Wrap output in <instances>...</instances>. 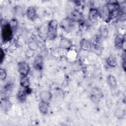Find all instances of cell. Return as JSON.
<instances>
[{"mask_svg":"<svg viewBox=\"0 0 126 126\" xmlns=\"http://www.w3.org/2000/svg\"><path fill=\"white\" fill-rule=\"evenodd\" d=\"M58 26L59 23L56 19H52L49 22L47 26V36L50 40H53L57 38Z\"/></svg>","mask_w":126,"mask_h":126,"instance_id":"cell-1","label":"cell"},{"mask_svg":"<svg viewBox=\"0 0 126 126\" xmlns=\"http://www.w3.org/2000/svg\"><path fill=\"white\" fill-rule=\"evenodd\" d=\"M13 32L14 31L9 22L5 23L1 25V35L2 41L4 42L10 41L13 38Z\"/></svg>","mask_w":126,"mask_h":126,"instance_id":"cell-2","label":"cell"},{"mask_svg":"<svg viewBox=\"0 0 126 126\" xmlns=\"http://www.w3.org/2000/svg\"><path fill=\"white\" fill-rule=\"evenodd\" d=\"M104 96L102 90L97 87H94L89 94V98L91 101L94 103H99Z\"/></svg>","mask_w":126,"mask_h":126,"instance_id":"cell-3","label":"cell"},{"mask_svg":"<svg viewBox=\"0 0 126 126\" xmlns=\"http://www.w3.org/2000/svg\"><path fill=\"white\" fill-rule=\"evenodd\" d=\"M75 23L68 17L62 19L60 23V28L66 32H71L75 27Z\"/></svg>","mask_w":126,"mask_h":126,"instance_id":"cell-4","label":"cell"},{"mask_svg":"<svg viewBox=\"0 0 126 126\" xmlns=\"http://www.w3.org/2000/svg\"><path fill=\"white\" fill-rule=\"evenodd\" d=\"M12 103L7 97H2L0 99V107L1 111L4 113H7L11 110Z\"/></svg>","mask_w":126,"mask_h":126,"instance_id":"cell-5","label":"cell"},{"mask_svg":"<svg viewBox=\"0 0 126 126\" xmlns=\"http://www.w3.org/2000/svg\"><path fill=\"white\" fill-rule=\"evenodd\" d=\"M18 69L21 76H28L30 71V66L28 63L21 61L18 63Z\"/></svg>","mask_w":126,"mask_h":126,"instance_id":"cell-6","label":"cell"},{"mask_svg":"<svg viewBox=\"0 0 126 126\" xmlns=\"http://www.w3.org/2000/svg\"><path fill=\"white\" fill-rule=\"evenodd\" d=\"M99 11L100 17L106 23H108L112 20L110 12L106 4L101 7L100 10Z\"/></svg>","mask_w":126,"mask_h":126,"instance_id":"cell-7","label":"cell"},{"mask_svg":"<svg viewBox=\"0 0 126 126\" xmlns=\"http://www.w3.org/2000/svg\"><path fill=\"white\" fill-rule=\"evenodd\" d=\"M67 17L74 22H78V23L84 21V17L82 13L76 9L71 11Z\"/></svg>","mask_w":126,"mask_h":126,"instance_id":"cell-8","label":"cell"},{"mask_svg":"<svg viewBox=\"0 0 126 126\" xmlns=\"http://www.w3.org/2000/svg\"><path fill=\"white\" fill-rule=\"evenodd\" d=\"M100 17L99 10L95 7H91L89 11L88 18L90 22L94 23Z\"/></svg>","mask_w":126,"mask_h":126,"instance_id":"cell-9","label":"cell"},{"mask_svg":"<svg viewBox=\"0 0 126 126\" xmlns=\"http://www.w3.org/2000/svg\"><path fill=\"white\" fill-rule=\"evenodd\" d=\"M126 43L125 37L122 34H117L114 39V45L118 49H123Z\"/></svg>","mask_w":126,"mask_h":126,"instance_id":"cell-10","label":"cell"},{"mask_svg":"<svg viewBox=\"0 0 126 126\" xmlns=\"http://www.w3.org/2000/svg\"><path fill=\"white\" fill-rule=\"evenodd\" d=\"M44 62L42 56L40 55L36 56L33 62V67L37 70H41L43 68Z\"/></svg>","mask_w":126,"mask_h":126,"instance_id":"cell-11","label":"cell"},{"mask_svg":"<svg viewBox=\"0 0 126 126\" xmlns=\"http://www.w3.org/2000/svg\"><path fill=\"white\" fill-rule=\"evenodd\" d=\"M26 15L27 17L31 21H34L37 17L36 10L34 7L32 6L27 8L26 11Z\"/></svg>","mask_w":126,"mask_h":126,"instance_id":"cell-12","label":"cell"},{"mask_svg":"<svg viewBox=\"0 0 126 126\" xmlns=\"http://www.w3.org/2000/svg\"><path fill=\"white\" fill-rule=\"evenodd\" d=\"M40 101L49 103L52 98V94L49 91H42L39 93Z\"/></svg>","mask_w":126,"mask_h":126,"instance_id":"cell-13","label":"cell"},{"mask_svg":"<svg viewBox=\"0 0 126 126\" xmlns=\"http://www.w3.org/2000/svg\"><path fill=\"white\" fill-rule=\"evenodd\" d=\"M80 48L85 51H92V43L90 40H89L85 38L82 39L79 43Z\"/></svg>","mask_w":126,"mask_h":126,"instance_id":"cell-14","label":"cell"},{"mask_svg":"<svg viewBox=\"0 0 126 126\" xmlns=\"http://www.w3.org/2000/svg\"><path fill=\"white\" fill-rule=\"evenodd\" d=\"M106 80L107 84L111 89L115 90L117 88L118 86L117 82L115 77L114 75L112 74L108 75L107 76Z\"/></svg>","mask_w":126,"mask_h":126,"instance_id":"cell-15","label":"cell"},{"mask_svg":"<svg viewBox=\"0 0 126 126\" xmlns=\"http://www.w3.org/2000/svg\"><path fill=\"white\" fill-rule=\"evenodd\" d=\"M38 108L39 112L43 115L47 114L49 112V103L40 101L38 105Z\"/></svg>","mask_w":126,"mask_h":126,"instance_id":"cell-16","label":"cell"},{"mask_svg":"<svg viewBox=\"0 0 126 126\" xmlns=\"http://www.w3.org/2000/svg\"><path fill=\"white\" fill-rule=\"evenodd\" d=\"M73 46L72 41L66 38H62L60 42V46L62 48L65 50H68L70 49Z\"/></svg>","mask_w":126,"mask_h":126,"instance_id":"cell-17","label":"cell"},{"mask_svg":"<svg viewBox=\"0 0 126 126\" xmlns=\"http://www.w3.org/2000/svg\"><path fill=\"white\" fill-rule=\"evenodd\" d=\"M27 95L28 94L24 90H20L16 94V98L19 102L23 103L26 101Z\"/></svg>","mask_w":126,"mask_h":126,"instance_id":"cell-18","label":"cell"},{"mask_svg":"<svg viewBox=\"0 0 126 126\" xmlns=\"http://www.w3.org/2000/svg\"><path fill=\"white\" fill-rule=\"evenodd\" d=\"M109 30L106 25H102L99 28V35L101 38H107L109 36Z\"/></svg>","mask_w":126,"mask_h":126,"instance_id":"cell-19","label":"cell"},{"mask_svg":"<svg viewBox=\"0 0 126 126\" xmlns=\"http://www.w3.org/2000/svg\"><path fill=\"white\" fill-rule=\"evenodd\" d=\"M105 63L107 66L111 68L116 67L117 65V62L116 58L112 55L109 56L106 59Z\"/></svg>","mask_w":126,"mask_h":126,"instance_id":"cell-20","label":"cell"},{"mask_svg":"<svg viewBox=\"0 0 126 126\" xmlns=\"http://www.w3.org/2000/svg\"><path fill=\"white\" fill-rule=\"evenodd\" d=\"M20 86L24 89L30 87V80L28 76H21L20 79Z\"/></svg>","mask_w":126,"mask_h":126,"instance_id":"cell-21","label":"cell"},{"mask_svg":"<svg viewBox=\"0 0 126 126\" xmlns=\"http://www.w3.org/2000/svg\"><path fill=\"white\" fill-rule=\"evenodd\" d=\"M125 111L122 108H117L114 112V116L118 119H123L125 116Z\"/></svg>","mask_w":126,"mask_h":126,"instance_id":"cell-22","label":"cell"},{"mask_svg":"<svg viewBox=\"0 0 126 126\" xmlns=\"http://www.w3.org/2000/svg\"><path fill=\"white\" fill-rule=\"evenodd\" d=\"M9 23L11 26V28L13 29V31H15L17 28L18 25V23L17 19L16 18H13L9 22Z\"/></svg>","mask_w":126,"mask_h":126,"instance_id":"cell-23","label":"cell"},{"mask_svg":"<svg viewBox=\"0 0 126 126\" xmlns=\"http://www.w3.org/2000/svg\"><path fill=\"white\" fill-rule=\"evenodd\" d=\"M34 54H35V50L29 48L28 49H27L26 51L25 56L28 58H31L34 56Z\"/></svg>","mask_w":126,"mask_h":126,"instance_id":"cell-24","label":"cell"},{"mask_svg":"<svg viewBox=\"0 0 126 126\" xmlns=\"http://www.w3.org/2000/svg\"><path fill=\"white\" fill-rule=\"evenodd\" d=\"M7 76V71L5 68H1L0 69V79L1 80H4Z\"/></svg>","mask_w":126,"mask_h":126,"instance_id":"cell-25","label":"cell"},{"mask_svg":"<svg viewBox=\"0 0 126 126\" xmlns=\"http://www.w3.org/2000/svg\"><path fill=\"white\" fill-rule=\"evenodd\" d=\"M122 67L124 71H126V56L125 53H124L122 56V61H121Z\"/></svg>","mask_w":126,"mask_h":126,"instance_id":"cell-26","label":"cell"},{"mask_svg":"<svg viewBox=\"0 0 126 126\" xmlns=\"http://www.w3.org/2000/svg\"><path fill=\"white\" fill-rule=\"evenodd\" d=\"M5 56V53L4 50L1 48V50H0V62L1 64L4 61Z\"/></svg>","mask_w":126,"mask_h":126,"instance_id":"cell-27","label":"cell"}]
</instances>
